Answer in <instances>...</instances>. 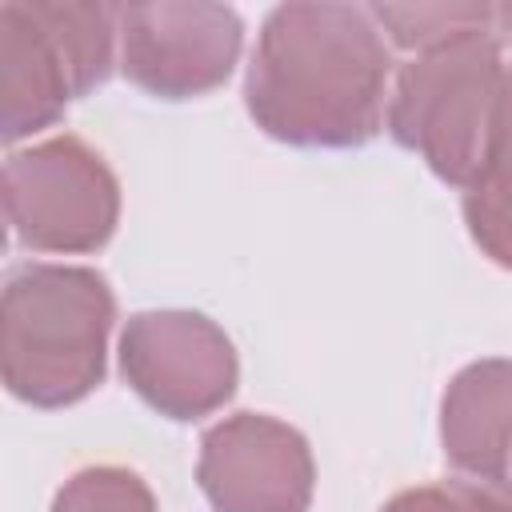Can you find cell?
<instances>
[{"instance_id":"5bb4252c","label":"cell","mask_w":512,"mask_h":512,"mask_svg":"<svg viewBox=\"0 0 512 512\" xmlns=\"http://www.w3.org/2000/svg\"><path fill=\"white\" fill-rule=\"evenodd\" d=\"M512 40V4H500V44Z\"/></svg>"},{"instance_id":"30bf717a","label":"cell","mask_w":512,"mask_h":512,"mask_svg":"<svg viewBox=\"0 0 512 512\" xmlns=\"http://www.w3.org/2000/svg\"><path fill=\"white\" fill-rule=\"evenodd\" d=\"M464 224L488 260H496L500 268H512V64H508L504 108H500V124H496L484 172L464 192Z\"/></svg>"},{"instance_id":"7a4b0ae2","label":"cell","mask_w":512,"mask_h":512,"mask_svg":"<svg viewBox=\"0 0 512 512\" xmlns=\"http://www.w3.org/2000/svg\"><path fill=\"white\" fill-rule=\"evenodd\" d=\"M116 296L96 268L16 264L0 292V372L16 400L68 408L104 380Z\"/></svg>"},{"instance_id":"8fae6325","label":"cell","mask_w":512,"mask_h":512,"mask_svg":"<svg viewBox=\"0 0 512 512\" xmlns=\"http://www.w3.org/2000/svg\"><path fill=\"white\" fill-rule=\"evenodd\" d=\"M376 24L388 32L396 48L428 52L464 36H496L500 40V4H372Z\"/></svg>"},{"instance_id":"277c9868","label":"cell","mask_w":512,"mask_h":512,"mask_svg":"<svg viewBox=\"0 0 512 512\" xmlns=\"http://www.w3.org/2000/svg\"><path fill=\"white\" fill-rule=\"evenodd\" d=\"M120 8L92 0L0 4V136L8 144L52 128L76 96L116 64Z\"/></svg>"},{"instance_id":"9a60e30c","label":"cell","mask_w":512,"mask_h":512,"mask_svg":"<svg viewBox=\"0 0 512 512\" xmlns=\"http://www.w3.org/2000/svg\"><path fill=\"white\" fill-rule=\"evenodd\" d=\"M380 512H400V504H396V496H392V500H388V504H384Z\"/></svg>"},{"instance_id":"6da1fadb","label":"cell","mask_w":512,"mask_h":512,"mask_svg":"<svg viewBox=\"0 0 512 512\" xmlns=\"http://www.w3.org/2000/svg\"><path fill=\"white\" fill-rule=\"evenodd\" d=\"M392 48L372 8L344 0L276 4L256 36L244 104L292 148H360L388 120Z\"/></svg>"},{"instance_id":"4fadbf2b","label":"cell","mask_w":512,"mask_h":512,"mask_svg":"<svg viewBox=\"0 0 512 512\" xmlns=\"http://www.w3.org/2000/svg\"><path fill=\"white\" fill-rule=\"evenodd\" d=\"M396 504L400 512H512V488L504 480L452 476L396 492Z\"/></svg>"},{"instance_id":"9c48e42d","label":"cell","mask_w":512,"mask_h":512,"mask_svg":"<svg viewBox=\"0 0 512 512\" xmlns=\"http://www.w3.org/2000/svg\"><path fill=\"white\" fill-rule=\"evenodd\" d=\"M444 456L476 480H504L512 468V360H476L452 376L440 400Z\"/></svg>"},{"instance_id":"7c38bea8","label":"cell","mask_w":512,"mask_h":512,"mask_svg":"<svg viewBox=\"0 0 512 512\" xmlns=\"http://www.w3.org/2000/svg\"><path fill=\"white\" fill-rule=\"evenodd\" d=\"M52 512H156V496L132 468L92 464L60 484Z\"/></svg>"},{"instance_id":"3957f363","label":"cell","mask_w":512,"mask_h":512,"mask_svg":"<svg viewBox=\"0 0 512 512\" xmlns=\"http://www.w3.org/2000/svg\"><path fill=\"white\" fill-rule=\"evenodd\" d=\"M504 88L508 64L496 36H464L416 52L396 72L388 96V132L444 184L468 192L484 172Z\"/></svg>"},{"instance_id":"ba28073f","label":"cell","mask_w":512,"mask_h":512,"mask_svg":"<svg viewBox=\"0 0 512 512\" xmlns=\"http://www.w3.org/2000/svg\"><path fill=\"white\" fill-rule=\"evenodd\" d=\"M196 480L216 512H308L316 464L292 424L236 412L204 432Z\"/></svg>"},{"instance_id":"52a82bcc","label":"cell","mask_w":512,"mask_h":512,"mask_svg":"<svg viewBox=\"0 0 512 512\" xmlns=\"http://www.w3.org/2000/svg\"><path fill=\"white\" fill-rule=\"evenodd\" d=\"M244 44L236 8L208 0H152L120 8V72L156 100L220 88Z\"/></svg>"},{"instance_id":"8992f818","label":"cell","mask_w":512,"mask_h":512,"mask_svg":"<svg viewBox=\"0 0 512 512\" xmlns=\"http://www.w3.org/2000/svg\"><path fill=\"white\" fill-rule=\"evenodd\" d=\"M120 372L132 392L168 420H200L236 392V348L216 320L188 308L128 316L120 332Z\"/></svg>"},{"instance_id":"5b68a950","label":"cell","mask_w":512,"mask_h":512,"mask_svg":"<svg viewBox=\"0 0 512 512\" xmlns=\"http://www.w3.org/2000/svg\"><path fill=\"white\" fill-rule=\"evenodd\" d=\"M4 212L28 252H96L120 220V184L80 136H52L4 160Z\"/></svg>"}]
</instances>
